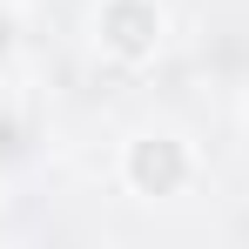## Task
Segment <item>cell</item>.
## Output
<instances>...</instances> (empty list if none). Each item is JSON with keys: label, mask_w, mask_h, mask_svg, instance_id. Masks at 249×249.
I'll list each match as a JSON object with an SVG mask.
<instances>
[{"label": "cell", "mask_w": 249, "mask_h": 249, "mask_svg": "<svg viewBox=\"0 0 249 249\" xmlns=\"http://www.w3.org/2000/svg\"><path fill=\"white\" fill-rule=\"evenodd\" d=\"M0 47H7V20H0Z\"/></svg>", "instance_id": "obj_3"}, {"label": "cell", "mask_w": 249, "mask_h": 249, "mask_svg": "<svg viewBox=\"0 0 249 249\" xmlns=\"http://www.w3.org/2000/svg\"><path fill=\"white\" fill-rule=\"evenodd\" d=\"M182 168H189V162H182V148L155 135V142H142V148H135L128 175H135V189H148V196H168V189H182Z\"/></svg>", "instance_id": "obj_2"}, {"label": "cell", "mask_w": 249, "mask_h": 249, "mask_svg": "<svg viewBox=\"0 0 249 249\" xmlns=\"http://www.w3.org/2000/svg\"><path fill=\"white\" fill-rule=\"evenodd\" d=\"M155 34H162V20H155L148 0H108V7H101V41L115 47L122 61H142V54L155 47Z\"/></svg>", "instance_id": "obj_1"}]
</instances>
